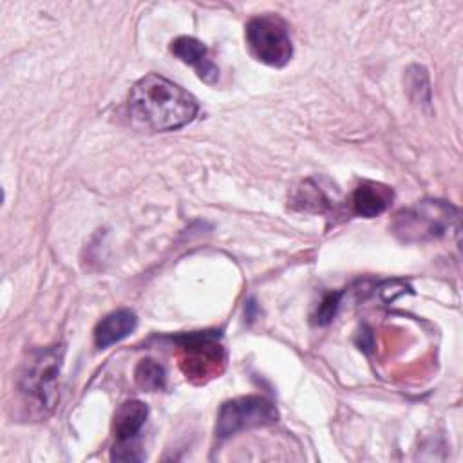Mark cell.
<instances>
[{
    "mask_svg": "<svg viewBox=\"0 0 463 463\" xmlns=\"http://www.w3.org/2000/svg\"><path fill=\"white\" fill-rule=\"evenodd\" d=\"M279 420V412L275 405L257 394L239 396L228 400L221 405L217 414L215 436L219 439H226L241 430L253 429V427H266Z\"/></svg>",
    "mask_w": 463,
    "mask_h": 463,
    "instance_id": "5",
    "label": "cell"
},
{
    "mask_svg": "<svg viewBox=\"0 0 463 463\" xmlns=\"http://www.w3.org/2000/svg\"><path fill=\"white\" fill-rule=\"evenodd\" d=\"M170 52L183 63L195 69L197 76L206 83H215L219 69L208 54V47L192 36H179L170 43Z\"/></svg>",
    "mask_w": 463,
    "mask_h": 463,
    "instance_id": "8",
    "label": "cell"
},
{
    "mask_svg": "<svg viewBox=\"0 0 463 463\" xmlns=\"http://www.w3.org/2000/svg\"><path fill=\"white\" fill-rule=\"evenodd\" d=\"M175 342L184 351L183 365L186 378L210 376L217 369V364L222 362L219 331H195L175 336Z\"/></svg>",
    "mask_w": 463,
    "mask_h": 463,
    "instance_id": "7",
    "label": "cell"
},
{
    "mask_svg": "<svg viewBox=\"0 0 463 463\" xmlns=\"http://www.w3.org/2000/svg\"><path fill=\"white\" fill-rule=\"evenodd\" d=\"M134 380L139 389L156 392V391L165 389L166 371L159 362H156L152 358H143L134 369Z\"/></svg>",
    "mask_w": 463,
    "mask_h": 463,
    "instance_id": "11",
    "label": "cell"
},
{
    "mask_svg": "<svg viewBox=\"0 0 463 463\" xmlns=\"http://www.w3.org/2000/svg\"><path fill=\"white\" fill-rule=\"evenodd\" d=\"M127 105L134 123L159 132L188 125L199 110L188 90L154 72L132 85Z\"/></svg>",
    "mask_w": 463,
    "mask_h": 463,
    "instance_id": "1",
    "label": "cell"
},
{
    "mask_svg": "<svg viewBox=\"0 0 463 463\" xmlns=\"http://www.w3.org/2000/svg\"><path fill=\"white\" fill-rule=\"evenodd\" d=\"M146 416H148V409L139 400H127L116 409L114 420H112V434L116 443L112 447L110 459L114 461L143 459L136 439L146 421Z\"/></svg>",
    "mask_w": 463,
    "mask_h": 463,
    "instance_id": "6",
    "label": "cell"
},
{
    "mask_svg": "<svg viewBox=\"0 0 463 463\" xmlns=\"http://www.w3.org/2000/svg\"><path fill=\"white\" fill-rule=\"evenodd\" d=\"M392 201V190L374 181H364L351 195V206L356 215L374 217L380 215Z\"/></svg>",
    "mask_w": 463,
    "mask_h": 463,
    "instance_id": "10",
    "label": "cell"
},
{
    "mask_svg": "<svg viewBox=\"0 0 463 463\" xmlns=\"http://www.w3.org/2000/svg\"><path fill=\"white\" fill-rule=\"evenodd\" d=\"M246 43L255 60L269 67H284L293 54L286 22L277 14H259L246 24Z\"/></svg>",
    "mask_w": 463,
    "mask_h": 463,
    "instance_id": "4",
    "label": "cell"
},
{
    "mask_svg": "<svg viewBox=\"0 0 463 463\" xmlns=\"http://www.w3.org/2000/svg\"><path fill=\"white\" fill-rule=\"evenodd\" d=\"M63 362V347L49 345L27 354L18 373V392L24 403L38 418L47 416L58 402V376Z\"/></svg>",
    "mask_w": 463,
    "mask_h": 463,
    "instance_id": "2",
    "label": "cell"
},
{
    "mask_svg": "<svg viewBox=\"0 0 463 463\" xmlns=\"http://www.w3.org/2000/svg\"><path fill=\"white\" fill-rule=\"evenodd\" d=\"M340 298H342V291L326 293V295L322 297V300L318 302V306L315 307V311H313V315H311V322H313L315 326H326V324H329V322L335 318V315H336V311H338V307H340Z\"/></svg>",
    "mask_w": 463,
    "mask_h": 463,
    "instance_id": "12",
    "label": "cell"
},
{
    "mask_svg": "<svg viewBox=\"0 0 463 463\" xmlns=\"http://www.w3.org/2000/svg\"><path fill=\"white\" fill-rule=\"evenodd\" d=\"M137 326V317L130 309H118L103 317L94 327V344L105 349L127 338Z\"/></svg>",
    "mask_w": 463,
    "mask_h": 463,
    "instance_id": "9",
    "label": "cell"
},
{
    "mask_svg": "<svg viewBox=\"0 0 463 463\" xmlns=\"http://www.w3.org/2000/svg\"><path fill=\"white\" fill-rule=\"evenodd\" d=\"M458 222V210L438 199H423L400 210L392 221V232L405 242H421L443 237Z\"/></svg>",
    "mask_w": 463,
    "mask_h": 463,
    "instance_id": "3",
    "label": "cell"
}]
</instances>
